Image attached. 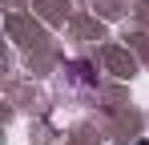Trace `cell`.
Segmentation results:
<instances>
[{
    "instance_id": "obj_1",
    "label": "cell",
    "mask_w": 149,
    "mask_h": 145,
    "mask_svg": "<svg viewBox=\"0 0 149 145\" xmlns=\"http://www.w3.org/2000/svg\"><path fill=\"white\" fill-rule=\"evenodd\" d=\"M137 145H149V141H137Z\"/></svg>"
}]
</instances>
